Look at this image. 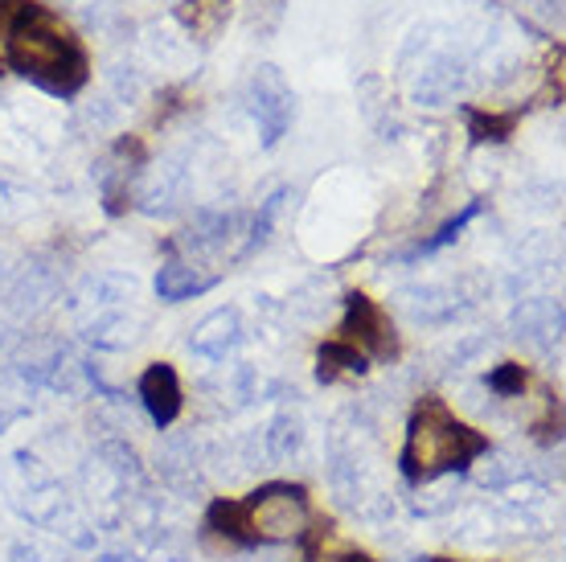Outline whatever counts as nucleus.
I'll list each match as a JSON object with an SVG mask.
<instances>
[{"label": "nucleus", "instance_id": "nucleus-1", "mask_svg": "<svg viewBox=\"0 0 566 562\" xmlns=\"http://www.w3.org/2000/svg\"><path fill=\"white\" fill-rule=\"evenodd\" d=\"M4 62L21 79L62 98L78 95L91 79V58H86V45L74 33V25H66L62 17L33 0H25L9 21Z\"/></svg>", "mask_w": 566, "mask_h": 562}, {"label": "nucleus", "instance_id": "nucleus-2", "mask_svg": "<svg viewBox=\"0 0 566 562\" xmlns=\"http://www.w3.org/2000/svg\"><path fill=\"white\" fill-rule=\"evenodd\" d=\"M312 506L308 492L300 485L275 480L263 485L242 501H213L206 513V525L213 534H222L234 547H280L308 534Z\"/></svg>", "mask_w": 566, "mask_h": 562}, {"label": "nucleus", "instance_id": "nucleus-3", "mask_svg": "<svg viewBox=\"0 0 566 562\" xmlns=\"http://www.w3.org/2000/svg\"><path fill=\"white\" fill-rule=\"evenodd\" d=\"M484 451H489V439L455 419L452 410L443 407V398H423L411 415L398 465L411 485H431L448 472H464Z\"/></svg>", "mask_w": 566, "mask_h": 562}, {"label": "nucleus", "instance_id": "nucleus-4", "mask_svg": "<svg viewBox=\"0 0 566 562\" xmlns=\"http://www.w3.org/2000/svg\"><path fill=\"white\" fill-rule=\"evenodd\" d=\"M340 341H349V345L361 350L366 357H395L398 353L395 321H390L382 304H374L366 292L345 295V324H340Z\"/></svg>", "mask_w": 566, "mask_h": 562}, {"label": "nucleus", "instance_id": "nucleus-5", "mask_svg": "<svg viewBox=\"0 0 566 562\" xmlns=\"http://www.w3.org/2000/svg\"><path fill=\"white\" fill-rule=\"evenodd\" d=\"M251 107H255L259 132H263V148H275L283 132L292 127V91L275 66H259L255 83H251Z\"/></svg>", "mask_w": 566, "mask_h": 562}, {"label": "nucleus", "instance_id": "nucleus-6", "mask_svg": "<svg viewBox=\"0 0 566 562\" xmlns=\"http://www.w3.org/2000/svg\"><path fill=\"white\" fill-rule=\"evenodd\" d=\"M140 403L156 427H172V423H177L185 394H181V378H177V370H172L169 362H156V366L144 370Z\"/></svg>", "mask_w": 566, "mask_h": 562}, {"label": "nucleus", "instance_id": "nucleus-7", "mask_svg": "<svg viewBox=\"0 0 566 562\" xmlns=\"http://www.w3.org/2000/svg\"><path fill=\"white\" fill-rule=\"evenodd\" d=\"M234 345H239V312L234 309L210 312L193 329V337H189V350L198 353V357H206V362H227V353Z\"/></svg>", "mask_w": 566, "mask_h": 562}, {"label": "nucleus", "instance_id": "nucleus-8", "mask_svg": "<svg viewBox=\"0 0 566 562\" xmlns=\"http://www.w3.org/2000/svg\"><path fill=\"white\" fill-rule=\"evenodd\" d=\"M218 283V271H201L198 263H185V259H169L160 275H156V295L169 300V304H181V300H193V295L210 292Z\"/></svg>", "mask_w": 566, "mask_h": 562}, {"label": "nucleus", "instance_id": "nucleus-9", "mask_svg": "<svg viewBox=\"0 0 566 562\" xmlns=\"http://www.w3.org/2000/svg\"><path fill=\"white\" fill-rule=\"evenodd\" d=\"M369 370V357L354 350L349 341H328L325 350L316 353V378L321 382H340V378H361Z\"/></svg>", "mask_w": 566, "mask_h": 562}, {"label": "nucleus", "instance_id": "nucleus-10", "mask_svg": "<svg viewBox=\"0 0 566 562\" xmlns=\"http://www.w3.org/2000/svg\"><path fill=\"white\" fill-rule=\"evenodd\" d=\"M177 17H181L185 29H193L201 38H213L218 29L227 25L230 0H181V4H177Z\"/></svg>", "mask_w": 566, "mask_h": 562}, {"label": "nucleus", "instance_id": "nucleus-11", "mask_svg": "<svg viewBox=\"0 0 566 562\" xmlns=\"http://www.w3.org/2000/svg\"><path fill=\"white\" fill-rule=\"evenodd\" d=\"M300 444H304V427H300L296 415H275L271 419V427L263 431V451H268V460H292L300 451Z\"/></svg>", "mask_w": 566, "mask_h": 562}, {"label": "nucleus", "instance_id": "nucleus-12", "mask_svg": "<svg viewBox=\"0 0 566 562\" xmlns=\"http://www.w3.org/2000/svg\"><path fill=\"white\" fill-rule=\"evenodd\" d=\"M468 132H472V140L484 144V140H510L513 127H517V115H493V112H476V107H468Z\"/></svg>", "mask_w": 566, "mask_h": 562}, {"label": "nucleus", "instance_id": "nucleus-13", "mask_svg": "<svg viewBox=\"0 0 566 562\" xmlns=\"http://www.w3.org/2000/svg\"><path fill=\"white\" fill-rule=\"evenodd\" d=\"M481 210H484L481 201H468L464 210L455 214V218H448V222L439 226V230H436V235H431V239H427V242H419V251H415V254H436V251H443V247H448V242H455V239H460V230H464V226L472 222V218H476V214H481Z\"/></svg>", "mask_w": 566, "mask_h": 562}, {"label": "nucleus", "instance_id": "nucleus-14", "mask_svg": "<svg viewBox=\"0 0 566 562\" xmlns=\"http://www.w3.org/2000/svg\"><path fill=\"white\" fill-rule=\"evenodd\" d=\"M86 337L95 341V345H103V350H124L132 341V324L124 316H99V321L91 324Z\"/></svg>", "mask_w": 566, "mask_h": 562}, {"label": "nucleus", "instance_id": "nucleus-15", "mask_svg": "<svg viewBox=\"0 0 566 562\" xmlns=\"http://www.w3.org/2000/svg\"><path fill=\"white\" fill-rule=\"evenodd\" d=\"M517 477H522V468L513 465V460H501V456H493V465L484 460V468L476 472V480H481L484 489H510Z\"/></svg>", "mask_w": 566, "mask_h": 562}, {"label": "nucleus", "instance_id": "nucleus-16", "mask_svg": "<svg viewBox=\"0 0 566 562\" xmlns=\"http://www.w3.org/2000/svg\"><path fill=\"white\" fill-rule=\"evenodd\" d=\"M525 386V374L522 366H513V362H505V366H496L493 374H489V391L501 394V398H517Z\"/></svg>", "mask_w": 566, "mask_h": 562}, {"label": "nucleus", "instance_id": "nucleus-17", "mask_svg": "<svg viewBox=\"0 0 566 562\" xmlns=\"http://www.w3.org/2000/svg\"><path fill=\"white\" fill-rule=\"evenodd\" d=\"M333 562H374V559H366V554H345V559H333Z\"/></svg>", "mask_w": 566, "mask_h": 562}, {"label": "nucleus", "instance_id": "nucleus-18", "mask_svg": "<svg viewBox=\"0 0 566 562\" xmlns=\"http://www.w3.org/2000/svg\"><path fill=\"white\" fill-rule=\"evenodd\" d=\"M13 419H17L13 410H4V415H0V431H4V427H9V423H13Z\"/></svg>", "mask_w": 566, "mask_h": 562}, {"label": "nucleus", "instance_id": "nucleus-19", "mask_svg": "<svg viewBox=\"0 0 566 562\" xmlns=\"http://www.w3.org/2000/svg\"><path fill=\"white\" fill-rule=\"evenodd\" d=\"M9 4H17V0H0V13H4V9H9Z\"/></svg>", "mask_w": 566, "mask_h": 562}, {"label": "nucleus", "instance_id": "nucleus-20", "mask_svg": "<svg viewBox=\"0 0 566 562\" xmlns=\"http://www.w3.org/2000/svg\"><path fill=\"white\" fill-rule=\"evenodd\" d=\"M431 562H452V559H431Z\"/></svg>", "mask_w": 566, "mask_h": 562}]
</instances>
